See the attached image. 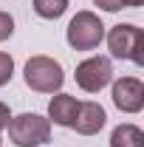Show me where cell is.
<instances>
[{
    "mask_svg": "<svg viewBox=\"0 0 144 147\" xmlns=\"http://www.w3.org/2000/svg\"><path fill=\"white\" fill-rule=\"evenodd\" d=\"M34 14L42 20H59L68 11V0H34Z\"/></svg>",
    "mask_w": 144,
    "mask_h": 147,
    "instance_id": "cell-10",
    "label": "cell"
},
{
    "mask_svg": "<svg viewBox=\"0 0 144 147\" xmlns=\"http://www.w3.org/2000/svg\"><path fill=\"white\" fill-rule=\"evenodd\" d=\"M105 125H108V113H105V108L99 102H79L76 119L71 125L79 136H96Z\"/></svg>",
    "mask_w": 144,
    "mask_h": 147,
    "instance_id": "cell-7",
    "label": "cell"
},
{
    "mask_svg": "<svg viewBox=\"0 0 144 147\" xmlns=\"http://www.w3.org/2000/svg\"><path fill=\"white\" fill-rule=\"evenodd\" d=\"M110 147H144V130L133 122H124L110 133Z\"/></svg>",
    "mask_w": 144,
    "mask_h": 147,
    "instance_id": "cell-9",
    "label": "cell"
},
{
    "mask_svg": "<svg viewBox=\"0 0 144 147\" xmlns=\"http://www.w3.org/2000/svg\"><path fill=\"white\" fill-rule=\"evenodd\" d=\"M73 79L85 93H99L102 88H108L113 82L110 57H88V59H82L76 65V71H73Z\"/></svg>",
    "mask_w": 144,
    "mask_h": 147,
    "instance_id": "cell-5",
    "label": "cell"
},
{
    "mask_svg": "<svg viewBox=\"0 0 144 147\" xmlns=\"http://www.w3.org/2000/svg\"><path fill=\"white\" fill-rule=\"evenodd\" d=\"M11 76H14V57L6 54V51H0V88L9 85Z\"/></svg>",
    "mask_w": 144,
    "mask_h": 147,
    "instance_id": "cell-11",
    "label": "cell"
},
{
    "mask_svg": "<svg viewBox=\"0 0 144 147\" xmlns=\"http://www.w3.org/2000/svg\"><path fill=\"white\" fill-rule=\"evenodd\" d=\"M23 79L37 93H59L62 91V82H65V71H62V65L57 62L54 57L37 54L26 62Z\"/></svg>",
    "mask_w": 144,
    "mask_h": 147,
    "instance_id": "cell-1",
    "label": "cell"
},
{
    "mask_svg": "<svg viewBox=\"0 0 144 147\" xmlns=\"http://www.w3.org/2000/svg\"><path fill=\"white\" fill-rule=\"evenodd\" d=\"M9 142L14 147H42L51 142V122L40 113H20L9 119Z\"/></svg>",
    "mask_w": 144,
    "mask_h": 147,
    "instance_id": "cell-3",
    "label": "cell"
},
{
    "mask_svg": "<svg viewBox=\"0 0 144 147\" xmlns=\"http://www.w3.org/2000/svg\"><path fill=\"white\" fill-rule=\"evenodd\" d=\"M93 6H99L102 11H110V14H113V11H119V9H124V6H122V0H93Z\"/></svg>",
    "mask_w": 144,
    "mask_h": 147,
    "instance_id": "cell-13",
    "label": "cell"
},
{
    "mask_svg": "<svg viewBox=\"0 0 144 147\" xmlns=\"http://www.w3.org/2000/svg\"><path fill=\"white\" fill-rule=\"evenodd\" d=\"M9 119H11V110H9V105H6V102H0V130L9 127Z\"/></svg>",
    "mask_w": 144,
    "mask_h": 147,
    "instance_id": "cell-14",
    "label": "cell"
},
{
    "mask_svg": "<svg viewBox=\"0 0 144 147\" xmlns=\"http://www.w3.org/2000/svg\"><path fill=\"white\" fill-rule=\"evenodd\" d=\"M76 110H79V99L71 93H57L48 102V122L59 125V127H71L73 119H76Z\"/></svg>",
    "mask_w": 144,
    "mask_h": 147,
    "instance_id": "cell-8",
    "label": "cell"
},
{
    "mask_svg": "<svg viewBox=\"0 0 144 147\" xmlns=\"http://www.w3.org/2000/svg\"><path fill=\"white\" fill-rule=\"evenodd\" d=\"M65 40L73 51H93L99 48V42L105 40V23L93 11H76L65 28Z\"/></svg>",
    "mask_w": 144,
    "mask_h": 147,
    "instance_id": "cell-4",
    "label": "cell"
},
{
    "mask_svg": "<svg viewBox=\"0 0 144 147\" xmlns=\"http://www.w3.org/2000/svg\"><path fill=\"white\" fill-rule=\"evenodd\" d=\"M110 99L122 113H139L144 108V82L139 76H119L113 79Z\"/></svg>",
    "mask_w": 144,
    "mask_h": 147,
    "instance_id": "cell-6",
    "label": "cell"
},
{
    "mask_svg": "<svg viewBox=\"0 0 144 147\" xmlns=\"http://www.w3.org/2000/svg\"><path fill=\"white\" fill-rule=\"evenodd\" d=\"M11 34H14V17L9 11H0V42H6Z\"/></svg>",
    "mask_w": 144,
    "mask_h": 147,
    "instance_id": "cell-12",
    "label": "cell"
},
{
    "mask_svg": "<svg viewBox=\"0 0 144 147\" xmlns=\"http://www.w3.org/2000/svg\"><path fill=\"white\" fill-rule=\"evenodd\" d=\"M110 57L116 59H130L136 65H144V31L133 23H119L110 31H105Z\"/></svg>",
    "mask_w": 144,
    "mask_h": 147,
    "instance_id": "cell-2",
    "label": "cell"
},
{
    "mask_svg": "<svg viewBox=\"0 0 144 147\" xmlns=\"http://www.w3.org/2000/svg\"><path fill=\"white\" fill-rule=\"evenodd\" d=\"M0 147H3V139H0Z\"/></svg>",
    "mask_w": 144,
    "mask_h": 147,
    "instance_id": "cell-16",
    "label": "cell"
},
{
    "mask_svg": "<svg viewBox=\"0 0 144 147\" xmlns=\"http://www.w3.org/2000/svg\"><path fill=\"white\" fill-rule=\"evenodd\" d=\"M141 3H144V0H122V6H124V9H139Z\"/></svg>",
    "mask_w": 144,
    "mask_h": 147,
    "instance_id": "cell-15",
    "label": "cell"
}]
</instances>
